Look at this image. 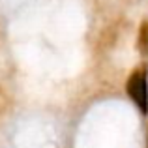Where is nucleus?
<instances>
[{
    "instance_id": "f257e3e1",
    "label": "nucleus",
    "mask_w": 148,
    "mask_h": 148,
    "mask_svg": "<svg viewBox=\"0 0 148 148\" xmlns=\"http://www.w3.org/2000/svg\"><path fill=\"white\" fill-rule=\"evenodd\" d=\"M126 92L135 103L141 114H148V71L146 68H137L126 81Z\"/></svg>"
},
{
    "instance_id": "f03ea898",
    "label": "nucleus",
    "mask_w": 148,
    "mask_h": 148,
    "mask_svg": "<svg viewBox=\"0 0 148 148\" xmlns=\"http://www.w3.org/2000/svg\"><path fill=\"white\" fill-rule=\"evenodd\" d=\"M139 53L143 56H148V21H143L141 28H139V40H137Z\"/></svg>"
}]
</instances>
